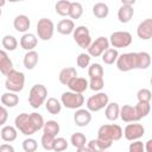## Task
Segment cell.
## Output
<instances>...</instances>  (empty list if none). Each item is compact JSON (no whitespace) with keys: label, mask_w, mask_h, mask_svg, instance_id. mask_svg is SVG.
I'll return each mask as SVG.
<instances>
[{"label":"cell","mask_w":152,"mask_h":152,"mask_svg":"<svg viewBox=\"0 0 152 152\" xmlns=\"http://www.w3.org/2000/svg\"><path fill=\"white\" fill-rule=\"evenodd\" d=\"M7 119H8L7 109L2 104H0V126H4L6 124V121H7Z\"/></svg>","instance_id":"obj_47"},{"label":"cell","mask_w":152,"mask_h":152,"mask_svg":"<svg viewBox=\"0 0 152 152\" xmlns=\"http://www.w3.org/2000/svg\"><path fill=\"white\" fill-rule=\"evenodd\" d=\"M70 4H71V1H68V0L57 1L56 5H55L56 13L62 15V17H68L69 15V11H70Z\"/></svg>","instance_id":"obj_34"},{"label":"cell","mask_w":152,"mask_h":152,"mask_svg":"<svg viewBox=\"0 0 152 152\" xmlns=\"http://www.w3.org/2000/svg\"><path fill=\"white\" fill-rule=\"evenodd\" d=\"M109 103V97L106 93L99 91L95 95H91L88 100H87V109L89 112H99L103 108H106V106Z\"/></svg>","instance_id":"obj_8"},{"label":"cell","mask_w":152,"mask_h":152,"mask_svg":"<svg viewBox=\"0 0 152 152\" xmlns=\"http://www.w3.org/2000/svg\"><path fill=\"white\" fill-rule=\"evenodd\" d=\"M5 5H6V1H5V0H0V8L4 7Z\"/></svg>","instance_id":"obj_52"},{"label":"cell","mask_w":152,"mask_h":152,"mask_svg":"<svg viewBox=\"0 0 152 152\" xmlns=\"http://www.w3.org/2000/svg\"><path fill=\"white\" fill-rule=\"evenodd\" d=\"M103 87H104L103 77H100V78H90V81H88V88H90L94 91H100Z\"/></svg>","instance_id":"obj_44"},{"label":"cell","mask_w":152,"mask_h":152,"mask_svg":"<svg viewBox=\"0 0 152 152\" xmlns=\"http://www.w3.org/2000/svg\"><path fill=\"white\" fill-rule=\"evenodd\" d=\"M37 147H38V144L33 138H27L23 141V150L25 152H36Z\"/></svg>","instance_id":"obj_43"},{"label":"cell","mask_w":152,"mask_h":152,"mask_svg":"<svg viewBox=\"0 0 152 152\" xmlns=\"http://www.w3.org/2000/svg\"><path fill=\"white\" fill-rule=\"evenodd\" d=\"M48 89L43 84H34L28 93V103L32 108H39L46 100Z\"/></svg>","instance_id":"obj_3"},{"label":"cell","mask_w":152,"mask_h":152,"mask_svg":"<svg viewBox=\"0 0 152 152\" xmlns=\"http://www.w3.org/2000/svg\"><path fill=\"white\" fill-rule=\"evenodd\" d=\"M128 152H145V148H144V144L140 141V140H135V141H132L129 144V147H128Z\"/></svg>","instance_id":"obj_46"},{"label":"cell","mask_w":152,"mask_h":152,"mask_svg":"<svg viewBox=\"0 0 152 152\" xmlns=\"http://www.w3.org/2000/svg\"><path fill=\"white\" fill-rule=\"evenodd\" d=\"M122 128L116 125V124H107L102 125L99 131H97V139L106 141V142H112L120 140L122 138Z\"/></svg>","instance_id":"obj_1"},{"label":"cell","mask_w":152,"mask_h":152,"mask_svg":"<svg viewBox=\"0 0 152 152\" xmlns=\"http://www.w3.org/2000/svg\"><path fill=\"white\" fill-rule=\"evenodd\" d=\"M24 86H25V75L21 71L13 69L6 75L5 87L8 91L17 94L24 89Z\"/></svg>","instance_id":"obj_2"},{"label":"cell","mask_w":152,"mask_h":152,"mask_svg":"<svg viewBox=\"0 0 152 152\" xmlns=\"http://www.w3.org/2000/svg\"><path fill=\"white\" fill-rule=\"evenodd\" d=\"M132 34L127 31H115L110 34L108 42L109 45L113 46V49H121V48H127L132 44Z\"/></svg>","instance_id":"obj_4"},{"label":"cell","mask_w":152,"mask_h":152,"mask_svg":"<svg viewBox=\"0 0 152 152\" xmlns=\"http://www.w3.org/2000/svg\"><path fill=\"white\" fill-rule=\"evenodd\" d=\"M135 4V0H122L121 5H127V6H133Z\"/></svg>","instance_id":"obj_50"},{"label":"cell","mask_w":152,"mask_h":152,"mask_svg":"<svg viewBox=\"0 0 152 152\" xmlns=\"http://www.w3.org/2000/svg\"><path fill=\"white\" fill-rule=\"evenodd\" d=\"M14 125H15V128L23 133L24 135H32L34 134L37 131L34 129L32 122H31V119H30V114L27 113H21L19 114L15 120H14Z\"/></svg>","instance_id":"obj_9"},{"label":"cell","mask_w":152,"mask_h":152,"mask_svg":"<svg viewBox=\"0 0 152 152\" xmlns=\"http://www.w3.org/2000/svg\"><path fill=\"white\" fill-rule=\"evenodd\" d=\"M119 57V52L116 49H113V48H109L107 49L103 53H102V61L104 64H108V65H112L116 62Z\"/></svg>","instance_id":"obj_31"},{"label":"cell","mask_w":152,"mask_h":152,"mask_svg":"<svg viewBox=\"0 0 152 152\" xmlns=\"http://www.w3.org/2000/svg\"><path fill=\"white\" fill-rule=\"evenodd\" d=\"M119 116L125 122H137V121L140 120L139 116L137 115V112H135L134 107L129 106V104H124L122 107H120Z\"/></svg>","instance_id":"obj_14"},{"label":"cell","mask_w":152,"mask_h":152,"mask_svg":"<svg viewBox=\"0 0 152 152\" xmlns=\"http://www.w3.org/2000/svg\"><path fill=\"white\" fill-rule=\"evenodd\" d=\"M119 112H120V106L116 102H110L106 106L104 109V116L109 121H115L119 118Z\"/></svg>","instance_id":"obj_26"},{"label":"cell","mask_w":152,"mask_h":152,"mask_svg":"<svg viewBox=\"0 0 152 152\" xmlns=\"http://www.w3.org/2000/svg\"><path fill=\"white\" fill-rule=\"evenodd\" d=\"M38 44V38L33 33H24L20 38V46L26 51H32Z\"/></svg>","instance_id":"obj_18"},{"label":"cell","mask_w":152,"mask_h":152,"mask_svg":"<svg viewBox=\"0 0 152 152\" xmlns=\"http://www.w3.org/2000/svg\"><path fill=\"white\" fill-rule=\"evenodd\" d=\"M1 14H2V12H1V8H0V17H1Z\"/></svg>","instance_id":"obj_53"},{"label":"cell","mask_w":152,"mask_h":152,"mask_svg":"<svg viewBox=\"0 0 152 152\" xmlns=\"http://www.w3.org/2000/svg\"><path fill=\"white\" fill-rule=\"evenodd\" d=\"M134 109H135L137 115L139 116V119H142V118H145V116H147L150 114L151 104L148 102H138L134 106Z\"/></svg>","instance_id":"obj_37"},{"label":"cell","mask_w":152,"mask_h":152,"mask_svg":"<svg viewBox=\"0 0 152 152\" xmlns=\"http://www.w3.org/2000/svg\"><path fill=\"white\" fill-rule=\"evenodd\" d=\"M56 137H51L49 134H45L43 133L42 135V139H40V142H42V146L44 150L46 151H52V147H53V140H55Z\"/></svg>","instance_id":"obj_42"},{"label":"cell","mask_w":152,"mask_h":152,"mask_svg":"<svg viewBox=\"0 0 152 152\" xmlns=\"http://www.w3.org/2000/svg\"><path fill=\"white\" fill-rule=\"evenodd\" d=\"M45 108L46 110L52 114V115H57L58 113H61L62 110V103L56 99V97H50L46 100L45 102Z\"/></svg>","instance_id":"obj_30"},{"label":"cell","mask_w":152,"mask_h":152,"mask_svg":"<svg viewBox=\"0 0 152 152\" xmlns=\"http://www.w3.org/2000/svg\"><path fill=\"white\" fill-rule=\"evenodd\" d=\"M103 68L99 63H93L88 66V75L90 78H100L103 77Z\"/></svg>","instance_id":"obj_38"},{"label":"cell","mask_w":152,"mask_h":152,"mask_svg":"<svg viewBox=\"0 0 152 152\" xmlns=\"http://www.w3.org/2000/svg\"><path fill=\"white\" fill-rule=\"evenodd\" d=\"M115 63H116V68L124 72L137 69V52L121 53L119 55Z\"/></svg>","instance_id":"obj_7"},{"label":"cell","mask_w":152,"mask_h":152,"mask_svg":"<svg viewBox=\"0 0 152 152\" xmlns=\"http://www.w3.org/2000/svg\"><path fill=\"white\" fill-rule=\"evenodd\" d=\"M30 119H31V122H32V125H33V127H34L36 131H39V129L43 128V126H44V119H43V116L40 114L33 112V113L30 114Z\"/></svg>","instance_id":"obj_40"},{"label":"cell","mask_w":152,"mask_h":152,"mask_svg":"<svg viewBox=\"0 0 152 152\" xmlns=\"http://www.w3.org/2000/svg\"><path fill=\"white\" fill-rule=\"evenodd\" d=\"M66 148H68V141H66V139H64L62 137L55 138L52 151H55V152H64Z\"/></svg>","instance_id":"obj_39"},{"label":"cell","mask_w":152,"mask_h":152,"mask_svg":"<svg viewBox=\"0 0 152 152\" xmlns=\"http://www.w3.org/2000/svg\"><path fill=\"white\" fill-rule=\"evenodd\" d=\"M107 49H109L108 38H106V37H99L94 42H91V44L89 45V48L87 50H88V55L90 57H100V56H102V53Z\"/></svg>","instance_id":"obj_11"},{"label":"cell","mask_w":152,"mask_h":152,"mask_svg":"<svg viewBox=\"0 0 152 152\" xmlns=\"http://www.w3.org/2000/svg\"><path fill=\"white\" fill-rule=\"evenodd\" d=\"M122 134L127 140L135 141L139 140L145 134V128L141 124H128L122 131Z\"/></svg>","instance_id":"obj_12"},{"label":"cell","mask_w":152,"mask_h":152,"mask_svg":"<svg viewBox=\"0 0 152 152\" xmlns=\"http://www.w3.org/2000/svg\"><path fill=\"white\" fill-rule=\"evenodd\" d=\"M75 77H77V71H76V69L72 68V66H68V68L62 69V70L59 71V75H58L59 82H61L62 84H64V86H68V83H69L72 78H75Z\"/></svg>","instance_id":"obj_20"},{"label":"cell","mask_w":152,"mask_h":152,"mask_svg":"<svg viewBox=\"0 0 152 152\" xmlns=\"http://www.w3.org/2000/svg\"><path fill=\"white\" fill-rule=\"evenodd\" d=\"M61 103L69 109H80L84 103V96L72 91H64L61 96Z\"/></svg>","instance_id":"obj_5"},{"label":"cell","mask_w":152,"mask_h":152,"mask_svg":"<svg viewBox=\"0 0 152 152\" xmlns=\"http://www.w3.org/2000/svg\"><path fill=\"white\" fill-rule=\"evenodd\" d=\"M134 15V10L133 6H127V5H121V7L118 11V19L122 24H127L131 21V19Z\"/></svg>","instance_id":"obj_19"},{"label":"cell","mask_w":152,"mask_h":152,"mask_svg":"<svg viewBox=\"0 0 152 152\" xmlns=\"http://www.w3.org/2000/svg\"><path fill=\"white\" fill-rule=\"evenodd\" d=\"M23 63H24V66L27 69V70H32L37 63H38V53L32 50V51H27L24 56V59H23Z\"/></svg>","instance_id":"obj_28"},{"label":"cell","mask_w":152,"mask_h":152,"mask_svg":"<svg viewBox=\"0 0 152 152\" xmlns=\"http://www.w3.org/2000/svg\"><path fill=\"white\" fill-rule=\"evenodd\" d=\"M37 34L42 40H50L55 32V24L49 18H40L37 23Z\"/></svg>","instance_id":"obj_6"},{"label":"cell","mask_w":152,"mask_h":152,"mask_svg":"<svg viewBox=\"0 0 152 152\" xmlns=\"http://www.w3.org/2000/svg\"><path fill=\"white\" fill-rule=\"evenodd\" d=\"M72 37L76 44L82 49H88L89 45L91 44V37H90L89 28L84 25L77 26L72 32Z\"/></svg>","instance_id":"obj_10"},{"label":"cell","mask_w":152,"mask_h":152,"mask_svg":"<svg viewBox=\"0 0 152 152\" xmlns=\"http://www.w3.org/2000/svg\"><path fill=\"white\" fill-rule=\"evenodd\" d=\"M1 44H2V48L6 50V51H14L18 46V40L14 36H11V34H6L2 37V40H1Z\"/></svg>","instance_id":"obj_33"},{"label":"cell","mask_w":152,"mask_h":152,"mask_svg":"<svg viewBox=\"0 0 152 152\" xmlns=\"http://www.w3.org/2000/svg\"><path fill=\"white\" fill-rule=\"evenodd\" d=\"M137 34L142 40H148L152 38V19L147 18L142 20L137 28Z\"/></svg>","instance_id":"obj_13"},{"label":"cell","mask_w":152,"mask_h":152,"mask_svg":"<svg viewBox=\"0 0 152 152\" xmlns=\"http://www.w3.org/2000/svg\"><path fill=\"white\" fill-rule=\"evenodd\" d=\"M76 152H91L87 146H83V147H80V148H77V151Z\"/></svg>","instance_id":"obj_51"},{"label":"cell","mask_w":152,"mask_h":152,"mask_svg":"<svg viewBox=\"0 0 152 152\" xmlns=\"http://www.w3.org/2000/svg\"><path fill=\"white\" fill-rule=\"evenodd\" d=\"M11 70H13V63L11 58L5 50H0V72L6 76Z\"/></svg>","instance_id":"obj_21"},{"label":"cell","mask_w":152,"mask_h":152,"mask_svg":"<svg viewBox=\"0 0 152 152\" xmlns=\"http://www.w3.org/2000/svg\"><path fill=\"white\" fill-rule=\"evenodd\" d=\"M68 87L72 93L83 94L88 89V80H86L84 77H75L68 83Z\"/></svg>","instance_id":"obj_16"},{"label":"cell","mask_w":152,"mask_h":152,"mask_svg":"<svg viewBox=\"0 0 152 152\" xmlns=\"http://www.w3.org/2000/svg\"><path fill=\"white\" fill-rule=\"evenodd\" d=\"M43 131L45 134H49L51 137H56L59 133V124L55 120H48L46 122H44Z\"/></svg>","instance_id":"obj_32"},{"label":"cell","mask_w":152,"mask_h":152,"mask_svg":"<svg viewBox=\"0 0 152 152\" xmlns=\"http://www.w3.org/2000/svg\"><path fill=\"white\" fill-rule=\"evenodd\" d=\"M137 99H138V102H148L150 103L151 99H152V93L147 88L139 89L137 93Z\"/></svg>","instance_id":"obj_41"},{"label":"cell","mask_w":152,"mask_h":152,"mask_svg":"<svg viewBox=\"0 0 152 152\" xmlns=\"http://www.w3.org/2000/svg\"><path fill=\"white\" fill-rule=\"evenodd\" d=\"M151 65V55L146 51L137 52V69H147Z\"/></svg>","instance_id":"obj_27"},{"label":"cell","mask_w":152,"mask_h":152,"mask_svg":"<svg viewBox=\"0 0 152 152\" xmlns=\"http://www.w3.org/2000/svg\"><path fill=\"white\" fill-rule=\"evenodd\" d=\"M30 25H31V21L28 19V17L25 14H19L13 20V26H14L15 31L21 32V33H27Z\"/></svg>","instance_id":"obj_17"},{"label":"cell","mask_w":152,"mask_h":152,"mask_svg":"<svg viewBox=\"0 0 152 152\" xmlns=\"http://www.w3.org/2000/svg\"><path fill=\"white\" fill-rule=\"evenodd\" d=\"M103 152H107V151H103Z\"/></svg>","instance_id":"obj_54"},{"label":"cell","mask_w":152,"mask_h":152,"mask_svg":"<svg viewBox=\"0 0 152 152\" xmlns=\"http://www.w3.org/2000/svg\"><path fill=\"white\" fill-rule=\"evenodd\" d=\"M0 101H1V104L4 107H8V108H13L18 104L19 102V96L15 94V93H12V91H7V93H4L1 96H0Z\"/></svg>","instance_id":"obj_23"},{"label":"cell","mask_w":152,"mask_h":152,"mask_svg":"<svg viewBox=\"0 0 152 152\" xmlns=\"http://www.w3.org/2000/svg\"><path fill=\"white\" fill-rule=\"evenodd\" d=\"M110 146H112V142H106V141H102V140H100L97 138L96 139H91L87 145V147L91 152H103V151L108 150Z\"/></svg>","instance_id":"obj_25"},{"label":"cell","mask_w":152,"mask_h":152,"mask_svg":"<svg viewBox=\"0 0 152 152\" xmlns=\"http://www.w3.org/2000/svg\"><path fill=\"white\" fill-rule=\"evenodd\" d=\"M74 30H75V24H74V20L71 19H62L57 24V32L61 34H64V36L71 34Z\"/></svg>","instance_id":"obj_22"},{"label":"cell","mask_w":152,"mask_h":152,"mask_svg":"<svg viewBox=\"0 0 152 152\" xmlns=\"http://www.w3.org/2000/svg\"><path fill=\"white\" fill-rule=\"evenodd\" d=\"M144 148H145V152H152V139H148L146 141V144L144 145Z\"/></svg>","instance_id":"obj_49"},{"label":"cell","mask_w":152,"mask_h":152,"mask_svg":"<svg viewBox=\"0 0 152 152\" xmlns=\"http://www.w3.org/2000/svg\"><path fill=\"white\" fill-rule=\"evenodd\" d=\"M70 142L74 147L76 148H80V147H83L86 146V142H87V138L83 133L81 132H76L74 133L71 137H70Z\"/></svg>","instance_id":"obj_36"},{"label":"cell","mask_w":152,"mask_h":152,"mask_svg":"<svg viewBox=\"0 0 152 152\" xmlns=\"http://www.w3.org/2000/svg\"><path fill=\"white\" fill-rule=\"evenodd\" d=\"M74 121H75L76 126L86 127L91 121V114H90V112L88 109H83V108L76 109V112L74 114Z\"/></svg>","instance_id":"obj_15"},{"label":"cell","mask_w":152,"mask_h":152,"mask_svg":"<svg viewBox=\"0 0 152 152\" xmlns=\"http://www.w3.org/2000/svg\"><path fill=\"white\" fill-rule=\"evenodd\" d=\"M90 58H91V57H90L88 53H84V52L80 53V55L77 56V59H76L77 66H80V68H82V69H86V68L89 66V64H90Z\"/></svg>","instance_id":"obj_45"},{"label":"cell","mask_w":152,"mask_h":152,"mask_svg":"<svg viewBox=\"0 0 152 152\" xmlns=\"http://www.w3.org/2000/svg\"><path fill=\"white\" fill-rule=\"evenodd\" d=\"M0 152H14V147L11 144H2L0 145Z\"/></svg>","instance_id":"obj_48"},{"label":"cell","mask_w":152,"mask_h":152,"mask_svg":"<svg viewBox=\"0 0 152 152\" xmlns=\"http://www.w3.org/2000/svg\"><path fill=\"white\" fill-rule=\"evenodd\" d=\"M93 14L99 19L107 18L109 14V7L104 2H96L93 6Z\"/></svg>","instance_id":"obj_29"},{"label":"cell","mask_w":152,"mask_h":152,"mask_svg":"<svg viewBox=\"0 0 152 152\" xmlns=\"http://www.w3.org/2000/svg\"><path fill=\"white\" fill-rule=\"evenodd\" d=\"M17 135H18L17 128L13 127V126H10V125L4 126V127L1 128V131H0V137H1V139H2L4 141H6V142H12V141H14V140L17 139Z\"/></svg>","instance_id":"obj_24"},{"label":"cell","mask_w":152,"mask_h":152,"mask_svg":"<svg viewBox=\"0 0 152 152\" xmlns=\"http://www.w3.org/2000/svg\"><path fill=\"white\" fill-rule=\"evenodd\" d=\"M83 14V6L81 5V2L74 1L70 4V11H69V17L72 19H80Z\"/></svg>","instance_id":"obj_35"}]
</instances>
